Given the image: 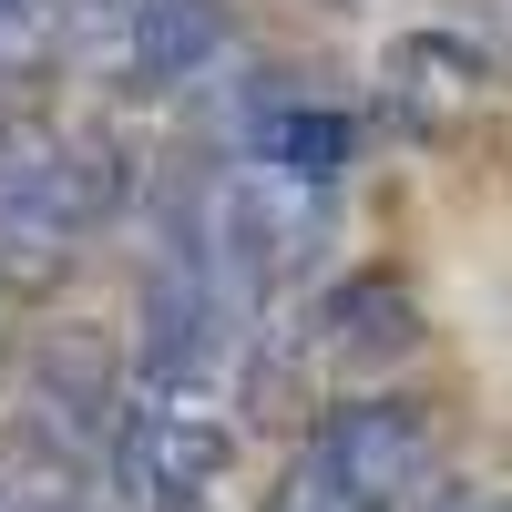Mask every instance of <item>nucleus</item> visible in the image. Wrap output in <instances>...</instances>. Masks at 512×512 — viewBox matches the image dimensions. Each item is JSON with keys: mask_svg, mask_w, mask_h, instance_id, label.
Returning <instances> with one entry per match:
<instances>
[{"mask_svg": "<svg viewBox=\"0 0 512 512\" xmlns=\"http://www.w3.org/2000/svg\"><path fill=\"white\" fill-rule=\"evenodd\" d=\"M226 461H236V431H226V410L205 390H154L144 379V400L123 410V431H113L123 492L154 502V512H195L205 492H216Z\"/></svg>", "mask_w": 512, "mask_h": 512, "instance_id": "nucleus-1", "label": "nucleus"}, {"mask_svg": "<svg viewBox=\"0 0 512 512\" xmlns=\"http://www.w3.org/2000/svg\"><path fill=\"white\" fill-rule=\"evenodd\" d=\"M123 410V369H113V338L103 328H41L31 338V431H52L62 461L82 441H103Z\"/></svg>", "mask_w": 512, "mask_h": 512, "instance_id": "nucleus-2", "label": "nucleus"}, {"mask_svg": "<svg viewBox=\"0 0 512 512\" xmlns=\"http://www.w3.org/2000/svg\"><path fill=\"white\" fill-rule=\"evenodd\" d=\"M318 451H328V472L369 512H390L420 472H431V420H420V400H349V410H328Z\"/></svg>", "mask_w": 512, "mask_h": 512, "instance_id": "nucleus-3", "label": "nucleus"}, {"mask_svg": "<svg viewBox=\"0 0 512 512\" xmlns=\"http://www.w3.org/2000/svg\"><path fill=\"white\" fill-rule=\"evenodd\" d=\"M318 349L349 359V369H390V359H410V349H420L410 287H400V277H338L328 308H318Z\"/></svg>", "mask_w": 512, "mask_h": 512, "instance_id": "nucleus-4", "label": "nucleus"}, {"mask_svg": "<svg viewBox=\"0 0 512 512\" xmlns=\"http://www.w3.org/2000/svg\"><path fill=\"white\" fill-rule=\"evenodd\" d=\"M349 154H359V123L328 113V103H277L267 123H256V175H277L297 195H328L338 175H349Z\"/></svg>", "mask_w": 512, "mask_h": 512, "instance_id": "nucleus-5", "label": "nucleus"}, {"mask_svg": "<svg viewBox=\"0 0 512 512\" xmlns=\"http://www.w3.org/2000/svg\"><path fill=\"white\" fill-rule=\"evenodd\" d=\"M216 41H226V11L216 0H144L134 21H123V52H134V72L154 82H195L205 62H216Z\"/></svg>", "mask_w": 512, "mask_h": 512, "instance_id": "nucleus-6", "label": "nucleus"}, {"mask_svg": "<svg viewBox=\"0 0 512 512\" xmlns=\"http://www.w3.org/2000/svg\"><path fill=\"white\" fill-rule=\"evenodd\" d=\"M482 82H492V62H482L461 31H400V41H390V93H400L410 113H451V103H472Z\"/></svg>", "mask_w": 512, "mask_h": 512, "instance_id": "nucleus-7", "label": "nucleus"}, {"mask_svg": "<svg viewBox=\"0 0 512 512\" xmlns=\"http://www.w3.org/2000/svg\"><path fill=\"white\" fill-rule=\"evenodd\" d=\"M267 512H369V502H359L349 482H338V472H328V451H297V461H287V482H277V502H267Z\"/></svg>", "mask_w": 512, "mask_h": 512, "instance_id": "nucleus-8", "label": "nucleus"}, {"mask_svg": "<svg viewBox=\"0 0 512 512\" xmlns=\"http://www.w3.org/2000/svg\"><path fill=\"white\" fill-rule=\"evenodd\" d=\"M431 512H492L482 492H431Z\"/></svg>", "mask_w": 512, "mask_h": 512, "instance_id": "nucleus-9", "label": "nucleus"}, {"mask_svg": "<svg viewBox=\"0 0 512 512\" xmlns=\"http://www.w3.org/2000/svg\"><path fill=\"white\" fill-rule=\"evenodd\" d=\"M0 11H21V0H0Z\"/></svg>", "mask_w": 512, "mask_h": 512, "instance_id": "nucleus-10", "label": "nucleus"}, {"mask_svg": "<svg viewBox=\"0 0 512 512\" xmlns=\"http://www.w3.org/2000/svg\"><path fill=\"white\" fill-rule=\"evenodd\" d=\"M492 512H512V502H492Z\"/></svg>", "mask_w": 512, "mask_h": 512, "instance_id": "nucleus-11", "label": "nucleus"}]
</instances>
